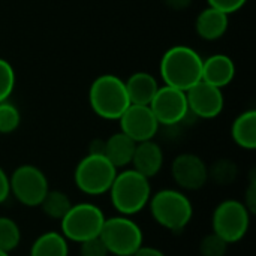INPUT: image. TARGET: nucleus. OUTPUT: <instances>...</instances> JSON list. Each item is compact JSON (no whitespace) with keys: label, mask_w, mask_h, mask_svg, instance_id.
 Listing matches in <instances>:
<instances>
[{"label":"nucleus","mask_w":256,"mask_h":256,"mask_svg":"<svg viewBox=\"0 0 256 256\" xmlns=\"http://www.w3.org/2000/svg\"><path fill=\"white\" fill-rule=\"evenodd\" d=\"M160 76L165 86L186 92L202 80V58L188 45H174L160 58Z\"/></svg>","instance_id":"obj_1"},{"label":"nucleus","mask_w":256,"mask_h":256,"mask_svg":"<svg viewBox=\"0 0 256 256\" xmlns=\"http://www.w3.org/2000/svg\"><path fill=\"white\" fill-rule=\"evenodd\" d=\"M111 202L122 216H132L140 213L150 201L152 186L150 180L134 168L117 172L110 189Z\"/></svg>","instance_id":"obj_2"},{"label":"nucleus","mask_w":256,"mask_h":256,"mask_svg":"<svg viewBox=\"0 0 256 256\" xmlns=\"http://www.w3.org/2000/svg\"><path fill=\"white\" fill-rule=\"evenodd\" d=\"M88 102L94 114L105 120H118L130 105L124 81L112 74H104L92 82Z\"/></svg>","instance_id":"obj_3"},{"label":"nucleus","mask_w":256,"mask_h":256,"mask_svg":"<svg viewBox=\"0 0 256 256\" xmlns=\"http://www.w3.org/2000/svg\"><path fill=\"white\" fill-rule=\"evenodd\" d=\"M148 202L153 219L165 230L178 232L184 230L192 220V202L180 190L164 189L154 196H150Z\"/></svg>","instance_id":"obj_4"},{"label":"nucleus","mask_w":256,"mask_h":256,"mask_svg":"<svg viewBox=\"0 0 256 256\" xmlns=\"http://www.w3.org/2000/svg\"><path fill=\"white\" fill-rule=\"evenodd\" d=\"M117 176V168L104 156L88 153L75 168V184L87 195H102L110 192Z\"/></svg>","instance_id":"obj_5"},{"label":"nucleus","mask_w":256,"mask_h":256,"mask_svg":"<svg viewBox=\"0 0 256 256\" xmlns=\"http://www.w3.org/2000/svg\"><path fill=\"white\" fill-rule=\"evenodd\" d=\"M60 222L62 234L66 240L82 243L90 238L99 237L105 222V216L98 206L81 202L72 206Z\"/></svg>","instance_id":"obj_6"},{"label":"nucleus","mask_w":256,"mask_h":256,"mask_svg":"<svg viewBox=\"0 0 256 256\" xmlns=\"http://www.w3.org/2000/svg\"><path fill=\"white\" fill-rule=\"evenodd\" d=\"M99 237L108 252L116 256H132L144 242L141 228L128 216L105 219Z\"/></svg>","instance_id":"obj_7"},{"label":"nucleus","mask_w":256,"mask_h":256,"mask_svg":"<svg viewBox=\"0 0 256 256\" xmlns=\"http://www.w3.org/2000/svg\"><path fill=\"white\" fill-rule=\"evenodd\" d=\"M250 213L242 201L226 200L213 213V232L228 244L240 242L249 231Z\"/></svg>","instance_id":"obj_8"},{"label":"nucleus","mask_w":256,"mask_h":256,"mask_svg":"<svg viewBox=\"0 0 256 256\" xmlns=\"http://www.w3.org/2000/svg\"><path fill=\"white\" fill-rule=\"evenodd\" d=\"M10 194L27 207L40 206L50 190L45 174L34 165H21L9 177Z\"/></svg>","instance_id":"obj_9"},{"label":"nucleus","mask_w":256,"mask_h":256,"mask_svg":"<svg viewBox=\"0 0 256 256\" xmlns=\"http://www.w3.org/2000/svg\"><path fill=\"white\" fill-rule=\"evenodd\" d=\"M148 106L158 123L164 126H176L182 123L189 114L186 92L165 84L159 87Z\"/></svg>","instance_id":"obj_10"},{"label":"nucleus","mask_w":256,"mask_h":256,"mask_svg":"<svg viewBox=\"0 0 256 256\" xmlns=\"http://www.w3.org/2000/svg\"><path fill=\"white\" fill-rule=\"evenodd\" d=\"M186 99L189 112L200 118H214L224 111L225 106L222 88L214 87L202 80L186 90Z\"/></svg>","instance_id":"obj_11"},{"label":"nucleus","mask_w":256,"mask_h":256,"mask_svg":"<svg viewBox=\"0 0 256 256\" xmlns=\"http://www.w3.org/2000/svg\"><path fill=\"white\" fill-rule=\"evenodd\" d=\"M118 122L122 129L120 132L126 134L135 142L153 140L160 126L148 105L130 104L128 110L122 114Z\"/></svg>","instance_id":"obj_12"},{"label":"nucleus","mask_w":256,"mask_h":256,"mask_svg":"<svg viewBox=\"0 0 256 256\" xmlns=\"http://www.w3.org/2000/svg\"><path fill=\"white\" fill-rule=\"evenodd\" d=\"M171 172L174 182L184 190H198L208 180V166L194 153L178 154L172 162Z\"/></svg>","instance_id":"obj_13"},{"label":"nucleus","mask_w":256,"mask_h":256,"mask_svg":"<svg viewBox=\"0 0 256 256\" xmlns=\"http://www.w3.org/2000/svg\"><path fill=\"white\" fill-rule=\"evenodd\" d=\"M134 170L147 178L154 177L164 165V152L153 140L136 142L132 162Z\"/></svg>","instance_id":"obj_14"},{"label":"nucleus","mask_w":256,"mask_h":256,"mask_svg":"<svg viewBox=\"0 0 256 256\" xmlns=\"http://www.w3.org/2000/svg\"><path fill=\"white\" fill-rule=\"evenodd\" d=\"M236 76V64L226 54H213L202 60V81L224 88Z\"/></svg>","instance_id":"obj_15"},{"label":"nucleus","mask_w":256,"mask_h":256,"mask_svg":"<svg viewBox=\"0 0 256 256\" xmlns=\"http://www.w3.org/2000/svg\"><path fill=\"white\" fill-rule=\"evenodd\" d=\"M228 24H230L228 14L208 6L198 14L195 20V30L198 36L204 40H218L226 33Z\"/></svg>","instance_id":"obj_16"},{"label":"nucleus","mask_w":256,"mask_h":256,"mask_svg":"<svg viewBox=\"0 0 256 256\" xmlns=\"http://www.w3.org/2000/svg\"><path fill=\"white\" fill-rule=\"evenodd\" d=\"M126 92L130 104L134 105H150L156 92L159 90L158 80L148 72H135L128 81H124Z\"/></svg>","instance_id":"obj_17"},{"label":"nucleus","mask_w":256,"mask_h":256,"mask_svg":"<svg viewBox=\"0 0 256 256\" xmlns=\"http://www.w3.org/2000/svg\"><path fill=\"white\" fill-rule=\"evenodd\" d=\"M135 147H136V142L132 138H129L123 132H117L105 141L104 156L116 168H122L132 162Z\"/></svg>","instance_id":"obj_18"},{"label":"nucleus","mask_w":256,"mask_h":256,"mask_svg":"<svg viewBox=\"0 0 256 256\" xmlns=\"http://www.w3.org/2000/svg\"><path fill=\"white\" fill-rule=\"evenodd\" d=\"M231 135L234 142L244 150L256 148V111L249 110L242 112L232 123Z\"/></svg>","instance_id":"obj_19"},{"label":"nucleus","mask_w":256,"mask_h":256,"mask_svg":"<svg viewBox=\"0 0 256 256\" xmlns=\"http://www.w3.org/2000/svg\"><path fill=\"white\" fill-rule=\"evenodd\" d=\"M30 256H69L68 240L60 232H45L32 244Z\"/></svg>","instance_id":"obj_20"},{"label":"nucleus","mask_w":256,"mask_h":256,"mask_svg":"<svg viewBox=\"0 0 256 256\" xmlns=\"http://www.w3.org/2000/svg\"><path fill=\"white\" fill-rule=\"evenodd\" d=\"M40 207H42L44 213L48 218L62 220L64 218V214L70 210L72 202H70L69 196L64 192H62V190H48L45 198L40 202Z\"/></svg>","instance_id":"obj_21"},{"label":"nucleus","mask_w":256,"mask_h":256,"mask_svg":"<svg viewBox=\"0 0 256 256\" xmlns=\"http://www.w3.org/2000/svg\"><path fill=\"white\" fill-rule=\"evenodd\" d=\"M21 242V231L15 220L10 218H0V249L4 252H10L18 248Z\"/></svg>","instance_id":"obj_22"},{"label":"nucleus","mask_w":256,"mask_h":256,"mask_svg":"<svg viewBox=\"0 0 256 256\" xmlns=\"http://www.w3.org/2000/svg\"><path fill=\"white\" fill-rule=\"evenodd\" d=\"M237 174H238L237 165L226 159L218 160L208 170V178H212L216 184H220V186H226L232 183L237 178Z\"/></svg>","instance_id":"obj_23"},{"label":"nucleus","mask_w":256,"mask_h":256,"mask_svg":"<svg viewBox=\"0 0 256 256\" xmlns=\"http://www.w3.org/2000/svg\"><path fill=\"white\" fill-rule=\"evenodd\" d=\"M21 123V114L18 108L4 100L0 102V134H12Z\"/></svg>","instance_id":"obj_24"},{"label":"nucleus","mask_w":256,"mask_h":256,"mask_svg":"<svg viewBox=\"0 0 256 256\" xmlns=\"http://www.w3.org/2000/svg\"><path fill=\"white\" fill-rule=\"evenodd\" d=\"M15 87V72L12 64L0 58V102L8 100V98L12 94Z\"/></svg>","instance_id":"obj_25"},{"label":"nucleus","mask_w":256,"mask_h":256,"mask_svg":"<svg viewBox=\"0 0 256 256\" xmlns=\"http://www.w3.org/2000/svg\"><path fill=\"white\" fill-rule=\"evenodd\" d=\"M200 250L202 256H225L228 250V243L220 238L218 234L212 232L206 236L200 244Z\"/></svg>","instance_id":"obj_26"},{"label":"nucleus","mask_w":256,"mask_h":256,"mask_svg":"<svg viewBox=\"0 0 256 256\" xmlns=\"http://www.w3.org/2000/svg\"><path fill=\"white\" fill-rule=\"evenodd\" d=\"M81 248H80V255L81 256H108L110 252L106 249V246L104 244L102 238L100 237H94V238H90L87 242H82L80 243Z\"/></svg>","instance_id":"obj_27"},{"label":"nucleus","mask_w":256,"mask_h":256,"mask_svg":"<svg viewBox=\"0 0 256 256\" xmlns=\"http://www.w3.org/2000/svg\"><path fill=\"white\" fill-rule=\"evenodd\" d=\"M207 2H208V6L219 9L228 15L240 10L248 3V0H207Z\"/></svg>","instance_id":"obj_28"},{"label":"nucleus","mask_w":256,"mask_h":256,"mask_svg":"<svg viewBox=\"0 0 256 256\" xmlns=\"http://www.w3.org/2000/svg\"><path fill=\"white\" fill-rule=\"evenodd\" d=\"M246 208L249 210L250 214H254L256 212V178H255V171H252V178H250V183H249V188L246 190V195H244V202Z\"/></svg>","instance_id":"obj_29"},{"label":"nucleus","mask_w":256,"mask_h":256,"mask_svg":"<svg viewBox=\"0 0 256 256\" xmlns=\"http://www.w3.org/2000/svg\"><path fill=\"white\" fill-rule=\"evenodd\" d=\"M10 195V186H9V177L6 176L4 170L0 166V204H3Z\"/></svg>","instance_id":"obj_30"},{"label":"nucleus","mask_w":256,"mask_h":256,"mask_svg":"<svg viewBox=\"0 0 256 256\" xmlns=\"http://www.w3.org/2000/svg\"><path fill=\"white\" fill-rule=\"evenodd\" d=\"M132 256H165V254L152 246H141Z\"/></svg>","instance_id":"obj_31"},{"label":"nucleus","mask_w":256,"mask_h":256,"mask_svg":"<svg viewBox=\"0 0 256 256\" xmlns=\"http://www.w3.org/2000/svg\"><path fill=\"white\" fill-rule=\"evenodd\" d=\"M165 3L171 8V9H176V10H180V9H186L192 0H165Z\"/></svg>","instance_id":"obj_32"},{"label":"nucleus","mask_w":256,"mask_h":256,"mask_svg":"<svg viewBox=\"0 0 256 256\" xmlns=\"http://www.w3.org/2000/svg\"><path fill=\"white\" fill-rule=\"evenodd\" d=\"M104 148H105V141H102V140H94V141L90 144L88 153H93V154H104Z\"/></svg>","instance_id":"obj_33"},{"label":"nucleus","mask_w":256,"mask_h":256,"mask_svg":"<svg viewBox=\"0 0 256 256\" xmlns=\"http://www.w3.org/2000/svg\"><path fill=\"white\" fill-rule=\"evenodd\" d=\"M0 256H9V254H8V252H4V250H2V249H0Z\"/></svg>","instance_id":"obj_34"}]
</instances>
